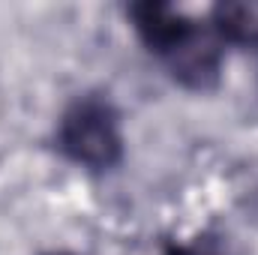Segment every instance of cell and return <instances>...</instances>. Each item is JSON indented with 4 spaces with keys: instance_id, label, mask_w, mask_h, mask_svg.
<instances>
[{
    "instance_id": "obj_1",
    "label": "cell",
    "mask_w": 258,
    "mask_h": 255,
    "mask_svg": "<svg viewBox=\"0 0 258 255\" xmlns=\"http://www.w3.org/2000/svg\"><path fill=\"white\" fill-rule=\"evenodd\" d=\"M132 30L144 48L168 66L186 90H213L222 75V39L213 27L198 24L168 3H132L126 9Z\"/></svg>"
},
{
    "instance_id": "obj_2",
    "label": "cell",
    "mask_w": 258,
    "mask_h": 255,
    "mask_svg": "<svg viewBox=\"0 0 258 255\" xmlns=\"http://www.w3.org/2000/svg\"><path fill=\"white\" fill-rule=\"evenodd\" d=\"M57 147L69 162L90 171H108L120 165L123 129L117 108L99 93L72 99L57 120Z\"/></svg>"
},
{
    "instance_id": "obj_3",
    "label": "cell",
    "mask_w": 258,
    "mask_h": 255,
    "mask_svg": "<svg viewBox=\"0 0 258 255\" xmlns=\"http://www.w3.org/2000/svg\"><path fill=\"white\" fill-rule=\"evenodd\" d=\"M210 27L222 42L234 45H258V0L219 3L213 6Z\"/></svg>"
},
{
    "instance_id": "obj_4",
    "label": "cell",
    "mask_w": 258,
    "mask_h": 255,
    "mask_svg": "<svg viewBox=\"0 0 258 255\" xmlns=\"http://www.w3.org/2000/svg\"><path fill=\"white\" fill-rule=\"evenodd\" d=\"M174 255H216V252H189V249H180V252H174Z\"/></svg>"
},
{
    "instance_id": "obj_5",
    "label": "cell",
    "mask_w": 258,
    "mask_h": 255,
    "mask_svg": "<svg viewBox=\"0 0 258 255\" xmlns=\"http://www.w3.org/2000/svg\"><path fill=\"white\" fill-rule=\"evenodd\" d=\"M252 207H255V210H258V192H255V195H252Z\"/></svg>"
},
{
    "instance_id": "obj_6",
    "label": "cell",
    "mask_w": 258,
    "mask_h": 255,
    "mask_svg": "<svg viewBox=\"0 0 258 255\" xmlns=\"http://www.w3.org/2000/svg\"><path fill=\"white\" fill-rule=\"evenodd\" d=\"M45 255H72V252H45Z\"/></svg>"
}]
</instances>
